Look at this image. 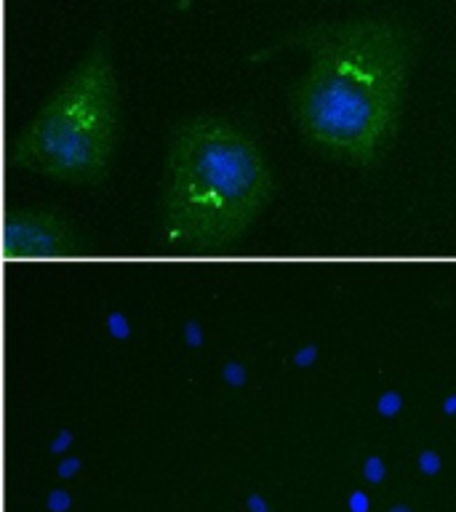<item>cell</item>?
I'll return each instance as SVG.
<instances>
[{
	"label": "cell",
	"mask_w": 456,
	"mask_h": 512,
	"mask_svg": "<svg viewBox=\"0 0 456 512\" xmlns=\"http://www.w3.org/2000/svg\"><path fill=\"white\" fill-rule=\"evenodd\" d=\"M310 70L294 94L299 131L318 150L368 166L398 126L414 35L390 19H355L302 35Z\"/></svg>",
	"instance_id": "obj_1"
},
{
	"label": "cell",
	"mask_w": 456,
	"mask_h": 512,
	"mask_svg": "<svg viewBox=\"0 0 456 512\" xmlns=\"http://www.w3.org/2000/svg\"><path fill=\"white\" fill-rule=\"evenodd\" d=\"M366 507H368V504H366V499H363V496H352V510H355V512H366Z\"/></svg>",
	"instance_id": "obj_8"
},
{
	"label": "cell",
	"mask_w": 456,
	"mask_h": 512,
	"mask_svg": "<svg viewBox=\"0 0 456 512\" xmlns=\"http://www.w3.org/2000/svg\"><path fill=\"white\" fill-rule=\"evenodd\" d=\"M272 176L259 144L222 118H195L174 134L163 184V243L211 251L240 238L262 211Z\"/></svg>",
	"instance_id": "obj_2"
},
{
	"label": "cell",
	"mask_w": 456,
	"mask_h": 512,
	"mask_svg": "<svg viewBox=\"0 0 456 512\" xmlns=\"http://www.w3.org/2000/svg\"><path fill=\"white\" fill-rule=\"evenodd\" d=\"M48 507H51L54 512H64L67 507H70V499H67L62 491H54V494H51V499H48Z\"/></svg>",
	"instance_id": "obj_5"
},
{
	"label": "cell",
	"mask_w": 456,
	"mask_h": 512,
	"mask_svg": "<svg viewBox=\"0 0 456 512\" xmlns=\"http://www.w3.org/2000/svg\"><path fill=\"white\" fill-rule=\"evenodd\" d=\"M75 467H78V462H64L62 467H59V472H62V475H72V472H75Z\"/></svg>",
	"instance_id": "obj_9"
},
{
	"label": "cell",
	"mask_w": 456,
	"mask_h": 512,
	"mask_svg": "<svg viewBox=\"0 0 456 512\" xmlns=\"http://www.w3.org/2000/svg\"><path fill=\"white\" fill-rule=\"evenodd\" d=\"M368 478L371 480L382 478V464L376 462V459H371V462H368Z\"/></svg>",
	"instance_id": "obj_6"
},
{
	"label": "cell",
	"mask_w": 456,
	"mask_h": 512,
	"mask_svg": "<svg viewBox=\"0 0 456 512\" xmlns=\"http://www.w3.org/2000/svg\"><path fill=\"white\" fill-rule=\"evenodd\" d=\"M3 251L11 259H67L78 254L80 243L64 216L40 208H19L6 219Z\"/></svg>",
	"instance_id": "obj_4"
},
{
	"label": "cell",
	"mask_w": 456,
	"mask_h": 512,
	"mask_svg": "<svg viewBox=\"0 0 456 512\" xmlns=\"http://www.w3.org/2000/svg\"><path fill=\"white\" fill-rule=\"evenodd\" d=\"M392 512H408V510H406V507H395V510H392Z\"/></svg>",
	"instance_id": "obj_11"
},
{
	"label": "cell",
	"mask_w": 456,
	"mask_h": 512,
	"mask_svg": "<svg viewBox=\"0 0 456 512\" xmlns=\"http://www.w3.org/2000/svg\"><path fill=\"white\" fill-rule=\"evenodd\" d=\"M118 136V78L96 43L56 86L14 147L16 163L59 182H96Z\"/></svg>",
	"instance_id": "obj_3"
},
{
	"label": "cell",
	"mask_w": 456,
	"mask_h": 512,
	"mask_svg": "<svg viewBox=\"0 0 456 512\" xmlns=\"http://www.w3.org/2000/svg\"><path fill=\"white\" fill-rule=\"evenodd\" d=\"M248 504H251V510H254V512H267V510H264L262 499H256V496H254V499H251V502H248Z\"/></svg>",
	"instance_id": "obj_10"
},
{
	"label": "cell",
	"mask_w": 456,
	"mask_h": 512,
	"mask_svg": "<svg viewBox=\"0 0 456 512\" xmlns=\"http://www.w3.org/2000/svg\"><path fill=\"white\" fill-rule=\"evenodd\" d=\"M422 467L427 472H435V470H438V459H435V456H432V454H424L422 456Z\"/></svg>",
	"instance_id": "obj_7"
}]
</instances>
